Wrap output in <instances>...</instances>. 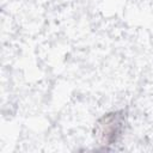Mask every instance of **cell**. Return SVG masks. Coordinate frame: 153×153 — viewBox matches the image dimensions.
Masks as SVG:
<instances>
[{"label":"cell","mask_w":153,"mask_h":153,"mask_svg":"<svg viewBox=\"0 0 153 153\" xmlns=\"http://www.w3.org/2000/svg\"><path fill=\"white\" fill-rule=\"evenodd\" d=\"M123 129V116L118 112L108 114L102 117L96 126V134L103 145L116 142Z\"/></svg>","instance_id":"1"}]
</instances>
